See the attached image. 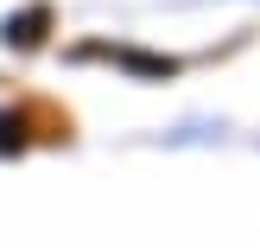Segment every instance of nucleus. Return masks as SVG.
<instances>
[{
	"label": "nucleus",
	"instance_id": "f257e3e1",
	"mask_svg": "<svg viewBox=\"0 0 260 248\" xmlns=\"http://www.w3.org/2000/svg\"><path fill=\"white\" fill-rule=\"evenodd\" d=\"M38 25H45V13H25L19 25H7V38H19V45H32V38H38Z\"/></svg>",
	"mask_w": 260,
	"mask_h": 248
}]
</instances>
